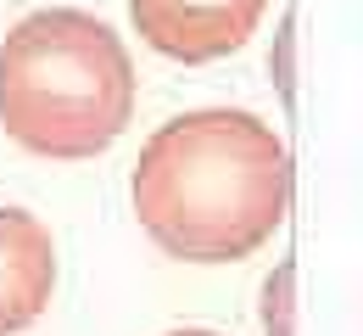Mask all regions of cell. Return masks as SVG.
Wrapping results in <instances>:
<instances>
[{
  "label": "cell",
  "mask_w": 363,
  "mask_h": 336,
  "mask_svg": "<svg viewBox=\"0 0 363 336\" xmlns=\"http://www.w3.org/2000/svg\"><path fill=\"white\" fill-rule=\"evenodd\" d=\"M279 85H285V96H291V23H285V34H279Z\"/></svg>",
  "instance_id": "6"
},
{
  "label": "cell",
  "mask_w": 363,
  "mask_h": 336,
  "mask_svg": "<svg viewBox=\"0 0 363 336\" xmlns=\"http://www.w3.org/2000/svg\"><path fill=\"white\" fill-rule=\"evenodd\" d=\"M56 291V241L28 207H0V336L28 331Z\"/></svg>",
  "instance_id": "4"
},
{
  "label": "cell",
  "mask_w": 363,
  "mask_h": 336,
  "mask_svg": "<svg viewBox=\"0 0 363 336\" xmlns=\"http://www.w3.org/2000/svg\"><path fill=\"white\" fill-rule=\"evenodd\" d=\"M168 336H218V331H168Z\"/></svg>",
  "instance_id": "7"
},
{
  "label": "cell",
  "mask_w": 363,
  "mask_h": 336,
  "mask_svg": "<svg viewBox=\"0 0 363 336\" xmlns=\"http://www.w3.org/2000/svg\"><path fill=\"white\" fill-rule=\"evenodd\" d=\"M263 11L269 0H129L140 40L168 62H218L240 50Z\"/></svg>",
  "instance_id": "3"
},
{
  "label": "cell",
  "mask_w": 363,
  "mask_h": 336,
  "mask_svg": "<svg viewBox=\"0 0 363 336\" xmlns=\"http://www.w3.org/2000/svg\"><path fill=\"white\" fill-rule=\"evenodd\" d=\"M291 308H296V264H279L263 286V325L269 336H296L291 331Z\"/></svg>",
  "instance_id": "5"
},
{
  "label": "cell",
  "mask_w": 363,
  "mask_h": 336,
  "mask_svg": "<svg viewBox=\"0 0 363 336\" xmlns=\"http://www.w3.org/2000/svg\"><path fill=\"white\" fill-rule=\"evenodd\" d=\"M135 118L129 45L79 6L28 11L0 40V129L34 157H101Z\"/></svg>",
  "instance_id": "2"
},
{
  "label": "cell",
  "mask_w": 363,
  "mask_h": 336,
  "mask_svg": "<svg viewBox=\"0 0 363 336\" xmlns=\"http://www.w3.org/2000/svg\"><path fill=\"white\" fill-rule=\"evenodd\" d=\"M129 196L140 230L168 258L240 264L285 224L291 151L257 112H179L140 146Z\"/></svg>",
  "instance_id": "1"
}]
</instances>
